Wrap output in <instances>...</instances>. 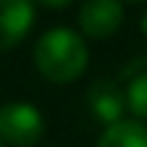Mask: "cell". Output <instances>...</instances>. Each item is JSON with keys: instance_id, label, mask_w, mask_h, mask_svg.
Segmentation results:
<instances>
[{"instance_id": "obj_1", "label": "cell", "mask_w": 147, "mask_h": 147, "mask_svg": "<svg viewBox=\"0 0 147 147\" xmlns=\"http://www.w3.org/2000/svg\"><path fill=\"white\" fill-rule=\"evenodd\" d=\"M90 47L84 36L71 27H49L33 47V65L47 82L71 84L87 71Z\"/></svg>"}, {"instance_id": "obj_7", "label": "cell", "mask_w": 147, "mask_h": 147, "mask_svg": "<svg viewBox=\"0 0 147 147\" xmlns=\"http://www.w3.org/2000/svg\"><path fill=\"white\" fill-rule=\"evenodd\" d=\"M123 84H125V101H128L131 117L147 123V68L128 76Z\"/></svg>"}, {"instance_id": "obj_11", "label": "cell", "mask_w": 147, "mask_h": 147, "mask_svg": "<svg viewBox=\"0 0 147 147\" xmlns=\"http://www.w3.org/2000/svg\"><path fill=\"white\" fill-rule=\"evenodd\" d=\"M0 147H5V144H3V142H0Z\"/></svg>"}, {"instance_id": "obj_9", "label": "cell", "mask_w": 147, "mask_h": 147, "mask_svg": "<svg viewBox=\"0 0 147 147\" xmlns=\"http://www.w3.org/2000/svg\"><path fill=\"white\" fill-rule=\"evenodd\" d=\"M139 27H142V36L147 38V11H144V14H142V25H139Z\"/></svg>"}, {"instance_id": "obj_4", "label": "cell", "mask_w": 147, "mask_h": 147, "mask_svg": "<svg viewBox=\"0 0 147 147\" xmlns=\"http://www.w3.org/2000/svg\"><path fill=\"white\" fill-rule=\"evenodd\" d=\"M84 101H87V109L93 115V120L101 123L104 128L117 123V120H123L128 115L125 84L120 79H109V76L95 79L87 87V93H84Z\"/></svg>"}, {"instance_id": "obj_8", "label": "cell", "mask_w": 147, "mask_h": 147, "mask_svg": "<svg viewBox=\"0 0 147 147\" xmlns=\"http://www.w3.org/2000/svg\"><path fill=\"white\" fill-rule=\"evenodd\" d=\"M74 0H36V5H44V8H52V11H63Z\"/></svg>"}, {"instance_id": "obj_2", "label": "cell", "mask_w": 147, "mask_h": 147, "mask_svg": "<svg viewBox=\"0 0 147 147\" xmlns=\"http://www.w3.org/2000/svg\"><path fill=\"white\" fill-rule=\"evenodd\" d=\"M47 134L41 109L27 101H11L0 106V142L5 147H36Z\"/></svg>"}, {"instance_id": "obj_3", "label": "cell", "mask_w": 147, "mask_h": 147, "mask_svg": "<svg viewBox=\"0 0 147 147\" xmlns=\"http://www.w3.org/2000/svg\"><path fill=\"white\" fill-rule=\"evenodd\" d=\"M125 22V3L123 0H84L79 5L76 25L84 38L104 41L112 38Z\"/></svg>"}, {"instance_id": "obj_6", "label": "cell", "mask_w": 147, "mask_h": 147, "mask_svg": "<svg viewBox=\"0 0 147 147\" xmlns=\"http://www.w3.org/2000/svg\"><path fill=\"white\" fill-rule=\"evenodd\" d=\"M95 147H147V123L136 117H123L104 128Z\"/></svg>"}, {"instance_id": "obj_5", "label": "cell", "mask_w": 147, "mask_h": 147, "mask_svg": "<svg viewBox=\"0 0 147 147\" xmlns=\"http://www.w3.org/2000/svg\"><path fill=\"white\" fill-rule=\"evenodd\" d=\"M36 25V0H0V52L16 49Z\"/></svg>"}, {"instance_id": "obj_10", "label": "cell", "mask_w": 147, "mask_h": 147, "mask_svg": "<svg viewBox=\"0 0 147 147\" xmlns=\"http://www.w3.org/2000/svg\"><path fill=\"white\" fill-rule=\"evenodd\" d=\"M123 3H147V0H123Z\"/></svg>"}]
</instances>
